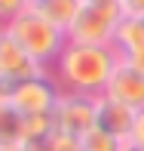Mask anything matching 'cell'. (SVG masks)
<instances>
[{"label":"cell","instance_id":"obj_18","mask_svg":"<svg viewBox=\"0 0 144 151\" xmlns=\"http://www.w3.org/2000/svg\"><path fill=\"white\" fill-rule=\"evenodd\" d=\"M0 151H34V148L25 145V142H16V145H6V148H0Z\"/></svg>","mask_w":144,"mask_h":151},{"label":"cell","instance_id":"obj_7","mask_svg":"<svg viewBox=\"0 0 144 151\" xmlns=\"http://www.w3.org/2000/svg\"><path fill=\"white\" fill-rule=\"evenodd\" d=\"M104 96L113 99V102H120V105H126V108H132V111H141L144 108V71L120 62V65L113 68L111 80H107Z\"/></svg>","mask_w":144,"mask_h":151},{"label":"cell","instance_id":"obj_13","mask_svg":"<svg viewBox=\"0 0 144 151\" xmlns=\"http://www.w3.org/2000/svg\"><path fill=\"white\" fill-rule=\"evenodd\" d=\"M123 142L116 136L104 133L101 127H92L86 136H80V151H120Z\"/></svg>","mask_w":144,"mask_h":151},{"label":"cell","instance_id":"obj_1","mask_svg":"<svg viewBox=\"0 0 144 151\" xmlns=\"http://www.w3.org/2000/svg\"><path fill=\"white\" fill-rule=\"evenodd\" d=\"M120 65L113 46H95V43H74L67 40V46L61 50L55 65L49 68V74L55 77L61 93H77V96H104L107 80H111L113 68Z\"/></svg>","mask_w":144,"mask_h":151},{"label":"cell","instance_id":"obj_9","mask_svg":"<svg viewBox=\"0 0 144 151\" xmlns=\"http://www.w3.org/2000/svg\"><path fill=\"white\" fill-rule=\"evenodd\" d=\"M132 123H135L132 108L120 105V102L107 99V96H98V99H95V127H101L104 133H111L120 142H126L129 133H132Z\"/></svg>","mask_w":144,"mask_h":151},{"label":"cell","instance_id":"obj_20","mask_svg":"<svg viewBox=\"0 0 144 151\" xmlns=\"http://www.w3.org/2000/svg\"><path fill=\"white\" fill-rule=\"evenodd\" d=\"M31 3H37V0H31Z\"/></svg>","mask_w":144,"mask_h":151},{"label":"cell","instance_id":"obj_16","mask_svg":"<svg viewBox=\"0 0 144 151\" xmlns=\"http://www.w3.org/2000/svg\"><path fill=\"white\" fill-rule=\"evenodd\" d=\"M129 139H132L135 145L144 148V108H141V111H135V123H132V133H129Z\"/></svg>","mask_w":144,"mask_h":151},{"label":"cell","instance_id":"obj_12","mask_svg":"<svg viewBox=\"0 0 144 151\" xmlns=\"http://www.w3.org/2000/svg\"><path fill=\"white\" fill-rule=\"evenodd\" d=\"M22 142V114L9 105V99L0 102V148Z\"/></svg>","mask_w":144,"mask_h":151},{"label":"cell","instance_id":"obj_11","mask_svg":"<svg viewBox=\"0 0 144 151\" xmlns=\"http://www.w3.org/2000/svg\"><path fill=\"white\" fill-rule=\"evenodd\" d=\"M52 129H55L52 114H25L22 117V142L31 145V148H40L46 139H49Z\"/></svg>","mask_w":144,"mask_h":151},{"label":"cell","instance_id":"obj_14","mask_svg":"<svg viewBox=\"0 0 144 151\" xmlns=\"http://www.w3.org/2000/svg\"><path fill=\"white\" fill-rule=\"evenodd\" d=\"M34 151H80V139L55 127V129L49 133V139H46L40 148H34Z\"/></svg>","mask_w":144,"mask_h":151},{"label":"cell","instance_id":"obj_3","mask_svg":"<svg viewBox=\"0 0 144 151\" xmlns=\"http://www.w3.org/2000/svg\"><path fill=\"white\" fill-rule=\"evenodd\" d=\"M126 19L120 0H86L77 22L67 31V40L74 43H95V46H113L116 28Z\"/></svg>","mask_w":144,"mask_h":151},{"label":"cell","instance_id":"obj_6","mask_svg":"<svg viewBox=\"0 0 144 151\" xmlns=\"http://www.w3.org/2000/svg\"><path fill=\"white\" fill-rule=\"evenodd\" d=\"M40 74H49V68H43L40 62H34L16 40L0 28V80L9 86L22 83V80L40 77Z\"/></svg>","mask_w":144,"mask_h":151},{"label":"cell","instance_id":"obj_17","mask_svg":"<svg viewBox=\"0 0 144 151\" xmlns=\"http://www.w3.org/2000/svg\"><path fill=\"white\" fill-rule=\"evenodd\" d=\"M129 19H144V0H120Z\"/></svg>","mask_w":144,"mask_h":151},{"label":"cell","instance_id":"obj_15","mask_svg":"<svg viewBox=\"0 0 144 151\" xmlns=\"http://www.w3.org/2000/svg\"><path fill=\"white\" fill-rule=\"evenodd\" d=\"M28 6H31V0H0V28L9 25L12 19H16L22 9H28Z\"/></svg>","mask_w":144,"mask_h":151},{"label":"cell","instance_id":"obj_2","mask_svg":"<svg viewBox=\"0 0 144 151\" xmlns=\"http://www.w3.org/2000/svg\"><path fill=\"white\" fill-rule=\"evenodd\" d=\"M3 31L9 34L34 62H40L43 68H52L55 59L61 56V50L67 46V31H61L58 25H52L34 3L28 9H22L9 25H3Z\"/></svg>","mask_w":144,"mask_h":151},{"label":"cell","instance_id":"obj_10","mask_svg":"<svg viewBox=\"0 0 144 151\" xmlns=\"http://www.w3.org/2000/svg\"><path fill=\"white\" fill-rule=\"evenodd\" d=\"M83 3L86 0H37L34 6H37L52 25H58L61 31H71V25L77 22L80 9H83Z\"/></svg>","mask_w":144,"mask_h":151},{"label":"cell","instance_id":"obj_19","mask_svg":"<svg viewBox=\"0 0 144 151\" xmlns=\"http://www.w3.org/2000/svg\"><path fill=\"white\" fill-rule=\"evenodd\" d=\"M120 151H144V148H141V145H135L132 139H126V142L120 145Z\"/></svg>","mask_w":144,"mask_h":151},{"label":"cell","instance_id":"obj_5","mask_svg":"<svg viewBox=\"0 0 144 151\" xmlns=\"http://www.w3.org/2000/svg\"><path fill=\"white\" fill-rule=\"evenodd\" d=\"M52 120H55L58 129L80 139L95 127V99L92 96H77V93H61V99L52 108Z\"/></svg>","mask_w":144,"mask_h":151},{"label":"cell","instance_id":"obj_8","mask_svg":"<svg viewBox=\"0 0 144 151\" xmlns=\"http://www.w3.org/2000/svg\"><path fill=\"white\" fill-rule=\"evenodd\" d=\"M113 50L120 62L144 71V19H129V16L123 19L113 37Z\"/></svg>","mask_w":144,"mask_h":151},{"label":"cell","instance_id":"obj_4","mask_svg":"<svg viewBox=\"0 0 144 151\" xmlns=\"http://www.w3.org/2000/svg\"><path fill=\"white\" fill-rule=\"evenodd\" d=\"M61 99V86L55 83L52 74H40V77L22 80L9 90V105L18 114H52L55 102Z\"/></svg>","mask_w":144,"mask_h":151}]
</instances>
